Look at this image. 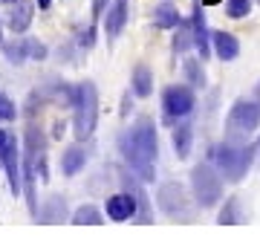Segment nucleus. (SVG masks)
<instances>
[{"instance_id":"obj_1","label":"nucleus","mask_w":260,"mask_h":243,"mask_svg":"<svg viewBox=\"0 0 260 243\" xmlns=\"http://www.w3.org/2000/svg\"><path fill=\"white\" fill-rule=\"evenodd\" d=\"M119 148H121V157L127 159V165L133 168V174L142 177L145 183H150L153 179V159H156V150H159L153 122L142 119L133 128H127L121 133Z\"/></svg>"},{"instance_id":"obj_2","label":"nucleus","mask_w":260,"mask_h":243,"mask_svg":"<svg viewBox=\"0 0 260 243\" xmlns=\"http://www.w3.org/2000/svg\"><path fill=\"white\" fill-rule=\"evenodd\" d=\"M47 177V136L41 133V128L29 125L23 133V186H26L29 208L32 215H38V200H35V179Z\"/></svg>"},{"instance_id":"obj_3","label":"nucleus","mask_w":260,"mask_h":243,"mask_svg":"<svg viewBox=\"0 0 260 243\" xmlns=\"http://www.w3.org/2000/svg\"><path fill=\"white\" fill-rule=\"evenodd\" d=\"M75 136L78 139H90L99 125V90L93 81H81L75 87Z\"/></svg>"},{"instance_id":"obj_4","label":"nucleus","mask_w":260,"mask_h":243,"mask_svg":"<svg viewBox=\"0 0 260 243\" xmlns=\"http://www.w3.org/2000/svg\"><path fill=\"white\" fill-rule=\"evenodd\" d=\"M251 157H254V148H232V145H220L214 150V165L223 174L229 183H237V179L246 177V171L251 165Z\"/></svg>"},{"instance_id":"obj_5","label":"nucleus","mask_w":260,"mask_h":243,"mask_svg":"<svg viewBox=\"0 0 260 243\" xmlns=\"http://www.w3.org/2000/svg\"><path fill=\"white\" fill-rule=\"evenodd\" d=\"M191 186H194V194H197V203L200 206H214L223 197V174L214 168V165L203 162L191 174Z\"/></svg>"},{"instance_id":"obj_6","label":"nucleus","mask_w":260,"mask_h":243,"mask_svg":"<svg viewBox=\"0 0 260 243\" xmlns=\"http://www.w3.org/2000/svg\"><path fill=\"white\" fill-rule=\"evenodd\" d=\"M260 125V107L254 102H237L225 119V136L229 139H246L249 133L257 131Z\"/></svg>"},{"instance_id":"obj_7","label":"nucleus","mask_w":260,"mask_h":243,"mask_svg":"<svg viewBox=\"0 0 260 243\" xmlns=\"http://www.w3.org/2000/svg\"><path fill=\"white\" fill-rule=\"evenodd\" d=\"M162 110H165L168 119H182L194 110V93L191 87L185 84H171L162 93Z\"/></svg>"},{"instance_id":"obj_8","label":"nucleus","mask_w":260,"mask_h":243,"mask_svg":"<svg viewBox=\"0 0 260 243\" xmlns=\"http://www.w3.org/2000/svg\"><path fill=\"white\" fill-rule=\"evenodd\" d=\"M0 162H3V168H6L12 194L18 197L20 186H23V159L18 157V139H15V136H9V139L3 142V148H0Z\"/></svg>"},{"instance_id":"obj_9","label":"nucleus","mask_w":260,"mask_h":243,"mask_svg":"<svg viewBox=\"0 0 260 243\" xmlns=\"http://www.w3.org/2000/svg\"><path fill=\"white\" fill-rule=\"evenodd\" d=\"M156 206L165 211V215H188V191L179 183H165V186L156 191Z\"/></svg>"},{"instance_id":"obj_10","label":"nucleus","mask_w":260,"mask_h":243,"mask_svg":"<svg viewBox=\"0 0 260 243\" xmlns=\"http://www.w3.org/2000/svg\"><path fill=\"white\" fill-rule=\"evenodd\" d=\"M3 55L9 64H23L26 58H41L47 55V47L41 44V41H32V38H18V41H9V44H3Z\"/></svg>"},{"instance_id":"obj_11","label":"nucleus","mask_w":260,"mask_h":243,"mask_svg":"<svg viewBox=\"0 0 260 243\" xmlns=\"http://www.w3.org/2000/svg\"><path fill=\"white\" fill-rule=\"evenodd\" d=\"M32 15H35L32 0H15V3L9 6V12H6V23H9V29L15 32V35H20V32H26L29 29Z\"/></svg>"},{"instance_id":"obj_12","label":"nucleus","mask_w":260,"mask_h":243,"mask_svg":"<svg viewBox=\"0 0 260 243\" xmlns=\"http://www.w3.org/2000/svg\"><path fill=\"white\" fill-rule=\"evenodd\" d=\"M127 0H113L110 9H107V15H104V32H107V38L110 41H116V38L121 35V29H124V23H127Z\"/></svg>"},{"instance_id":"obj_13","label":"nucleus","mask_w":260,"mask_h":243,"mask_svg":"<svg viewBox=\"0 0 260 243\" xmlns=\"http://www.w3.org/2000/svg\"><path fill=\"white\" fill-rule=\"evenodd\" d=\"M136 208H139V200H136V194H113L107 197V215L113 217V220H130V217L136 215Z\"/></svg>"},{"instance_id":"obj_14","label":"nucleus","mask_w":260,"mask_h":243,"mask_svg":"<svg viewBox=\"0 0 260 243\" xmlns=\"http://www.w3.org/2000/svg\"><path fill=\"white\" fill-rule=\"evenodd\" d=\"M84 165H87V148H81V145H73V148L64 150V157H61V171H64L67 177L78 174Z\"/></svg>"},{"instance_id":"obj_15","label":"nucleus","mask_w":260,"mask_h":243,"mask_svg":"<svg viewBox=\"0 0 260 243\" xmlns=\"http://www.w3.org/2000/svg\"><path fill=\"white\" fill-rule=\"evenodd\" d=\"M194 47L200 49V55H208V26H205V15H203V3H197L194 6Z\"/></svg>"},{"instance_id":"obj_16","label":"nucleus","mask_w":260,"mask_h":243,"mask_svg":"<svg viewBox=\"0 0 260 243\" xmlns=\"http://www.w3.org/2000/svg\"><path fill=\"white\" fill-rule=\"evenodd\" d=\"M214 49L223 61H234L240 55V44H237V38L232 32H214Z\"/></svg>"},{"instance_id":"obj_17","label":"nucleus","mask_w":260,"mask_h":243,"mask_svg":"<svg viewBox=\"0 0 260 243\" xmlns=\"http://www.w3.org/2000/svg\"><path fill=\"white\" fill-rule=\"evenodd\" d=\"M64 215H67V206H64L61 197H49L47 203L41 206V220H44V223H61Z\"/></svg>"},{"instance_id":"obj_18","label":"nucleus","mask_w":260,"mask_h":243,"mask_svg":"<svg viewBox=\"0 0 260 243\" xmlns=\"http://www.w3.org/2000/svg\"><path fill=\"white\" fill-rule=\"evenodd\" d=\"M150 90H153V75H150V70L145 64H139L136 70H133V93L136 96H150Z\"/></svg>"},{"instance_id":"obj_19","label":"nucleus","mask_w":260,"mask_h":243,"mask_svg":"<svg viewBox=\"0 0 260 243\" xmlns=\"http://www.w3.org/2000/svg\"><path fill=\"white\" fill-rule=\"evenodd\" d=\"M174 148H177V157L185 159L191 154V125H179L174 128Z\"/></svg>"},{"instance_id":"obj_20","label":"nucleus","mask_w":260,"mask_h":243,"mask_svg":"<svg viewBox=\"0 0 260 243\" xmlns=\"http://www.w3.org/2000/svg\"><path fill=\"white\" fill-rule=\"evenodd\" d=\"M156 26H162V29H174V26H179V12L171 6V3H162V6H156Z\"/></svg>"},{"instance_id":"obj_21","label":"nucleus","mask_w":260,"mask_h":243,"mask_svg":"<svg viewBox=\"0 0 260 243\" xmlns=\"http://www.w3.org/2000/svg\"><path fill=\"white\" fill-rule=\"evenodd\" d=\"M73 223L75 226H87V223H90V226H102L104 217H102V211H99L95 206H81L73 215Z\"/></svg>"},{"instance_id":"obj_22","label":"nucleus","mask_w":260,"mask_h":243,"mask_svg":"<svg viewBox=\"0 0 260 243\" xmlns=\"http://www.w3.org/2000/svg\"><path fill=\"white\" fill-rule=\"evenodd\" d=\"M191 44H194V32H191L188 26H182V23H179V32L174 35V49H177L179 55H182V52H185Z\"/></svg>"},{"instance_id":"obj_23","label":"nucleus","mask_w":260,"mask_h":243,"mask_svg":"<svg viewBox=\"0 0 260 243\" xmlns=\"http://www.w3.org/2000/svg\"><path fill=\"white\" fill-rule=\"evenodd\" d=\"M185 75H188V81H191V84H197V87L205 84L203 67H200V61H194V58H188V61H185Z\"/></svg>"},{"instance_id":"obj_24","label":"nucleus","mask_w":260,"mask_h":243,"mask_svg":"<svg viewBox=\"0 0 260 243\" xmlns=\"http://www.w3.org/2000/svg\"><path fill=\"white\" fill-rule=\"evenodd\" d=\"M225 9H229L232 18H246L249 9H251V0H229V3H225Z\"/></svg>"},{"instance_id":"obj_25","label":"nucleus","mask_w":260,"mask_h":243,"mask_svg":"<svg viewBox=\"0 0 260 243\" xmlns=\"http://www.w3.org/2000/svg\"><path fill=\"white\" fill-rule=\"evenodd\" d=\"M0 119H6V122L15 119V104H12L3 93H0Z\"/></svg>"},{"instance_id":"obj_26","label":"nucleus","mask_w":260,"mask_h":243,"mask_svg":"<svg viewBox=\"0 0 260 243\" xmlns=\"http://www.w3.org/2000/svg\"><path fill=\"white\" fill-rule=\"evenodd\" d=\"M78 44H81V47H93L95 44V29L93 26H87V29H81V35H78Z\"/></svg>"},{"instance_id":"obj_27","label":"nucleus","mask_w":260,"mask_h":243,"mask_svg":"<svg viewBox=\"0 0 260 243\" xmlns=\"http://www.w3.org/2000/svg\"><path fill=\"white\" fill-rule=\"evenodd\" d=\"M220 223H237V211H234V200L229 206L223 208V215H220Z\"/></svg>"},{"instance_id":"obj_28","label":"nucleus","mask_w":260,"mask_h":243,"mask_svg":"<svg viewBox=\"0 0 260 243\" xmlns=\"http://www.w3.org/2000/svg\"><path fill=\"white\" fill-rule=\"evenodd\" d=\"M107 3H110V0H93V18H102V12H104Z\"/></svg>"},{"instance_id":"obj_29","label":"nucleus","mask_w":260,"mask_h":243,"mask_svg":"<svg viewBox=\"0 0 260 243\" xmlns=\"http://www.w3.org/2000/svg\"><path fill=\"white\" fill-rule=\"evenodd\" d=\"M9 139V133H3V128H0V148H3V142Z\"/></svg>"},{"instance_id":"obj_30","label":"nucleus","mask_w":260,"mask_h":243,"mask_svg":"<svg viewBox=\"0 0 260 243\" xmlns=\"http://www.w3.org/2000/svg\"><path fill=\"white\" fill-rule=\"evenodd\" d=\"M254 157H257V162H260V139H257V145H254Z\"/></svg>"},{"instance_id":"obj_31","label":"nucleus","mask_w":260,"mask_h":243,"mask_svg":"<svg viewBox=\"0 0 260 243\" xmlns=\"http://www.w3.org/2000/svg\"><path fill=\"white\" fill-rule=\"evenodd\" d=\"M0 41H3V32H0Z\"/></svg>"}]
</instances>
